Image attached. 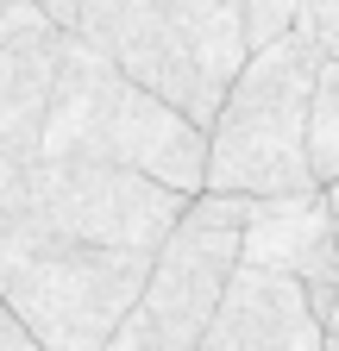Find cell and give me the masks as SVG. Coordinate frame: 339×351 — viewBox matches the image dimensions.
<instances>
[{
    "mask_svg": "<svg viewBox=\"0 0 339 351\" xmlns=\"http://www.w3.org/2000/svg\"><path fill=\"white\" fill-rule=\"evenodd\" d=\"M183 207L126 169L0 157V307L38 351H107Z\"/></svg>",
    "mask_w": 339,
    "mask_h": 351,
    "instance_id": "cell-1",
    "label": "cell"
},
{
    "mask_svg": "<svg viewBox=\"0 0 339 351\" xmlns=\"http://www.w3.org/2000/svg\"><path fill=\"white\" fill-rule=\"evenodd\" d=\"M45 13L195 132H214L251 63L245 0H45Z\"/></svg>",
    "mask_w": 339,
    "mask_h": 351,
    "instance_id": "cell-2",
    "label": "cell"
},
{
    "mask_svg": "<svg viewBox=\"0 0 339 351\" xmlns=\"http://www.w3.org/2000/svg\"><path fill=\"white\" fill-rule=\"evenodd\" d=\"M38 157L51 163H89V169H126L170 195H207V132L176 119L163 101L132 88L107 57H95L82 38L63 32L57 95L45 113V145Z\"/></svg>",
    "mask_w": 339,
    "mask_h": 351,
    "instance_id": "cell-3",
    "label": "cell"
},
{
    "mask_svg": "<svg viewBox=\"0 0 339 351\" xmlns=\"http://www.w3.org/2000/svg\"><path fill=\"white\" fill-rule=\"evenodd\" d=\"M314 82H320V51L308 25H295L283 44L258 51L207 132V195L226 201H289L314 195Z\"/></svg>",
    "mask_w": 339,
    "mask_h": 351,
    "instance_id": "cell-4",
    "label": "cell"
},
{
    "mask_svg": "<svg viewBox=\"0 0 339 351\" xmlns=\"http://www.w3.org/2000/svg\"><path fill=\"white\" fill-rule=\"evenodd\" d=\"M245 207L251 201H226V195H195L183 207L176 232L157 251L132 314L119 320L107 351H195L201 345L207 320L220 314L226 282L239 270Z\"/></svg>",
    "mask_w": 339,
    "mask_h": 351,
    "instance_id": "cell-5",
    "label": "cell"
},
{
    "mask_svg": "<svg viewBox=\"0 0 339 351\" xmlns=\"http://www.w3.org/2000/svg\"><path fill=\"white\" fill-rule=\"evenodd\" d=\"M239 263L245 270L289 276L308 295L320 332L339 339V232H333L327 189L289 195V201H251L245 232H239Z\"/></svg>",
    "mask_w": 339,
    "mask_h": 351,
    "instance_id": "cell-6",
    "label": "cell"
},
{
    "mask_svg": "<svg viewBox=\"0 0 339 351\" xmlns=\"http://www.w3.org/2000/svg\"><path fill=\"white\" fill-rule=\"evenodd\" d=\"M63 32L45 0H0V157L32 163L45 145V113L57 95Z\"/></svg>",
    "mask_w": 339,
    "mask_h": 351,
    "instance_id": "cell-7",
    "label": "cell"
},
{
    "mask_svg": "<svg viewBox=\"0 0 339 351\" xmlns=\"http://www.w3.org/2000/svg\"><path fill=\"white\" fill-rule=\"evenodd\" d=\"M195 351H327V332L314 320L308 295L270 270H233L220 314L207 320Z\"/></svg>",
    "mask_w": 339,
    "mask_h": 351,
    "instance_id": "cell-8",
    "label": "cell"
},
{
    "mask_svg": "<svg viewBox=\"0 0 339 351\" xmlns=\"http://www.w3.org/2000/svg\"><path fill=\"white\" fill-rule=\"evenodd\" d=\"M308 151H314V182H320V189H333V182H339V63H320Z\"/></svg>",
    "mask_w": 339,
    "mask_h": 351,
    "instance_id": "cell-9",
    "label": "cell"
},
{
    "mask_svg": "<svg viewBox=\"0 0 339 351\" xmlns=\"http://www.w3.org/2000/svg\"><path fill=\"white\" fill-rule=\"evenodd\" d=\"M302 25V0H245V51L258 57Z\"/></svg>",
    "mask_w": 339,
    "mask_h": 351,
    "instance_id": "cell-10",
    "label": "cell"
},
{
    "mask_svg": "<svg viewBox=\"0 0 339 351\" xmlns=\"http://www.w3.org/2000/svg\"><path fill=\"white\" fill-rule=\"evenodd\" d=\"M302 25L314 38L320 63H339V0H308V7H302Z\"/></svg>",
    "mask_w": 339,
    "mask_h": 351,
    "instance_id": "cell-11",
    "label": "cell"
},
{
    "mask_svg": "<svg viewBox=\"0 0 339 351\" xmlns=\"http://www.w3.org/2000/svg\"><path fill=\"white\" fill-rule=\"evenodd\" d=\"M0 351H38V345H32V332L7 314V307H0Z\"/></svg>",
    "mask_w": 339,
    "mask_h": 351,
    "instance_id": "cell-12",
    "label": "cell"
},
{
    "mask_svg": "<svg viewBox=\"0 0 339 351\" xmlns=\"http://www.w3.org/2000/svg\"><path fill=\"white\" fill-rule=\"evenodd\" d=\"M327 207H333V232H339V182L327 189Z\"/></svg>",
    "mask_w": 339,
    "mask_h": 351,
    "instance_id": "cell-13",
    "label": "cell"
},
{
    "mask_svg": "<svg viewBox=\"0 0 339 351\" xmlns=\"http://www.w3.org/2000/svg\"><path fill=\"white\" fill-rule=\"evenodd\" d=\"M327 351H339V339H327Z\"/></svg>",
    "mask_w": 339,
    "mask_h": 351,
    "instance_id": "cell-14",
    "label": "cell"
}]
</instances>
